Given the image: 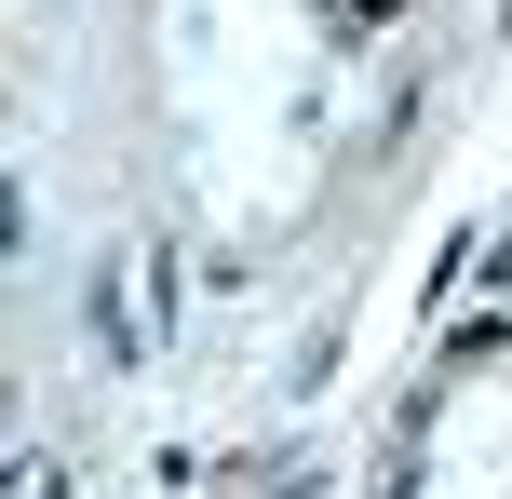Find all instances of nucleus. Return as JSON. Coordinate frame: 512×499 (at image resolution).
I'll list each match as a JSON object with an SVG mask.
<instances>
[{
    "label": "nucleus",
    "mask_w": 512,
    "mask_h": 499,
    "mask_svg": "<svg viewBox=\"0 0 512 499\" xmlns=\"http://www.w3.org/2000/svg\"><path fill=\"white\" fill-rule=\"evenodd\" d=\"M95 365H135V311H122V270H95Z\"/></svg>",
    "instance_id": "obj_1"
}]
</instances>
